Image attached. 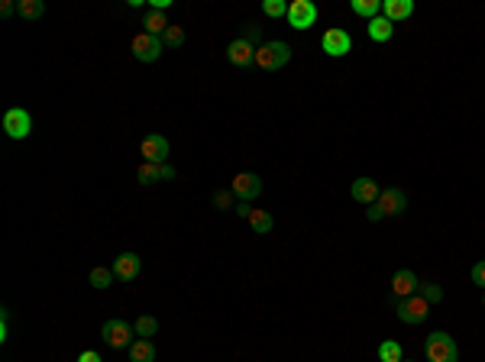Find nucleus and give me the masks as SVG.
<instances>
[{
    "label": "nucleus",
    "instance_id": "20e7f679",
    "mask_svg": "<svg viewBox=\"0 0 485 362\" xmlns=\"http://www.w3.org/2000/svg\"><path fill=\"white\" fill-rule=\"evenodd\" d=\"M136 327H130L123 317H110L107 324H104L101 336H104V343L110 346V349H130L133 340H136Z\"/></svg>",
    "mask_w": 485,
    "mask_h": 362
},
{
    "label": "nucleus",
    "instance_id": "dca6fc26",
    "mask_svg": "<svg viewBox=\"0 0 485 362\" xmlns=\"http://www.w3.org/2000/svg\"><path fill=\"white\" fill-rule=\"evenodd\" d=\"M168 26H172V23H168V17H165V10H162V7H149V10H146V17H142V33L162 39V33H165Z\"/></svg>",
    "mask_w": 485,
    "mask_h": 362
},
{
    "label": "nucleus",
    "instance_id": "c85d7f7f",
    "mask_svg": "<svg viewBox=\"0 0 485 362\" xmlns=\"http://www.w3.org/2000/svg\"><path fill=\"white\" fill-rule=\"evenodd\" d=\"M262 13L272 19H279V17H288V3H281V0H265L262 3Z\"/></svg>",
    "mask_w": 485,
    "mask_h": 362
},
{
    "label": "nucleus",
    "instance_id": "bb28decb",
    "mask_svg": "<svg viewBox=\"0 0 485 362\" xmlns=\"http://www.w3.org/2000/svg\"><path fill=\"white\" fill-rule=\"evenodd\" d=\"M162 42H165V46H175V49H178V46H185V29L172 23V26L162 33Z\"/></svg>",
    "mask_w": 485,
    "mask_h": 362
},
{
    "label": "nucleus",
    "instance_id": "1a4fd4ad",
    "mask_svg": "<svg viewBox=\"0 0 485 362\" xmlns=\"http://www.w3.org/2000/svg\"><path fill=\"white\" fill-rule=\"evenodd\" d=\"M318 19V7L311 0H291L288 3V26L291 29H311Z\"/></svg>",
    "mask_w": 485,
    "mask_h": 362
},
{
    "label": "nucleus",
    "instance_id": "f257e3e1",
    "mask_svg": "<svg viewBox=\"0 0 485 362\" xmlns=\"http://www.w3.org/2000/svg\"><path fill=\"white\" fill-rule=\"evenodd\" d=\"M408 211V195L402 188H385L375 207H369V220H382V217H398Z\"/></svg>",
    "mask_w": 485,
    "mask_h": 362
},
{
    "label": "nucleus",
    "instance_id": "4be33fe9",
    "mask_svg": "<svg viewBox=\"0 0 485 362\" xmlns=\"http://www.w3.org/2000/svg\"><path fill=\"white\" fill-rule=\"evenodd\" d=\"M350 7H353L356 17H365V19L382 17V0H353Z\"/></svg>",
    "mask_w": 485,
    "mask_h": 362
},
{
    "label": "nucleus",
    "instance_id": "2eb2a0df",
    "mask_svg": "<svg viewBox=\"0 0 485 362\" xmlns=\"http://www.w3.org/2000/svg\"><path fill=\"white\" fill-rule=\"evenodd\" d=\"M350 195H353V201H359V204H375L379 201V185H375L372 178H356L353 188H350Z\"/></svg>",
    "mask_w": 485,
    "mask_h": 362
},
{
    "label": "nucleus",
    "instance_id": "423d86ee",
    "mask_svg": "<svg viewBox=\"0 0 485 362\" xmlns=\"http://www.w3.org/2000/svg\"><path fill=\"white\" fill-rule=\"evenodd\" d=\"M430 314V301H424L420 295H411V297H402L398 301V320L402 324H424Z\"/></svg>",
    "mask_w": 485,
    "mask_h": 362
},
{
    "label": "nucleus",
    "instance_id": "5701e85b",
    "mask_svg": "<svg viewBox=\"0 0 485 362\" xmlns=\"http://www.w3.org/2000/svg\"><path fill=\"white\" fill-rule=\"evenodd\" d=\"M17 10H19V17L23 19H39L42 13H46V3H42V0H19Z\"/></svg>",
    "mask_w": 485,
    "mask_h": 362
},
{
    "label": "nucleus",
    "instance_id": "72a5a7b5",
    "mask_svg": "<svg viewBox=\"0 0 485 362\" xmlns=\"http://www.w3.org/2000/svg\"><path fill=\"white\" fill-rule=\"evenodd\" d=\"M13 10H17V3H13V0H3V3H0V17H10Z\"/></svg>",
    "mask_w": 485,
    "mask_h": 362
},
{
    "label": "nucleus",
    "instance_id": "ddd939ff",
    "mask_svg": "<svg viewBox=\"0 0 485 362\" xmlns=\"http://www.w3.org/2000/svg\"><path fill=\"white\" fill-rule=\"evenodd\" d=\"M227 58H230V65L246 68L256 62V46H249L246 39H233V42L227 46Z\"/></svg>",
    "mask_w": 485,
    "mask_h": 362
},
{
    "label": "nucleus",
    "instance_id": "c756f323",
    "mask_svg": "<svg viewBox=\"0 0 485 362\" xmlns=\"http://www.w3.org/2000/svg\"><path fill=\"white\" fill-rule=\"evenodd\" d=\"M240 39H246V42H249V46H259V39H262V29L256 26V23H246V26H243V36Z\"/></svg>",
    "mask_w": 485,
    "mask_h": 362
},
{
    "label": "nucleus",
    "instance_id": "0eeeda50",
    "mask_svg": "<svg viewBox=\"0 0 485 362\" xmlns=\"http://www.w3.org/2000/svg\"><path fill=\"white\" fill-rule=\"evenodd\" d=\"M320 49H324L330 58H343L346 52H353V36H350L346 29L330 26L324 33V39H320Z\"/></svg>",
    "mask_w": 485,
    "mask_h": 362
},
{
    "label": "nucleus",
    "instance_id": "f704fd0d",
    "mask_svg": "<svg viewBox=\"0 0 485 362\" xmlns=\"http://www.w3.org/2000/svg\"><path fill=\"white\" fill-rule=\"evenodd\" d=\"M482 304H485V295H482Z\"/></svg>",
    "mask_w": 485,
    "mask_h": 362
},
{
    "label": "nucleus",
    "instance_id": "7ed1b4c3",
    "mask_svg": "<svg viewBox=\"0 0 485 362\" xmlns=\"http://www.w3.org/2000/svg\"><path fill=\"white\" fill-rule=\"evenodd\" d=\"M424 353H427L430 362H459V346L457 340L443 330L427 336V343H424Z\"/></svg>",
    "mask_w": 485,
    "mask_h": 362
},
{
    "label": "nucleus",
    "instance_id": "9b49d317",
    "mask_svg": "<svg viewBox=\"0 0 485 362\" xmlns=\"http://www.w3.org/2000/svg\"><path fill=\"white\" fill-rule=\"evenodd\" d=\"M136 178H140V185H152V181H172L175 178V168L168 165V162H142L136 168Z\"/></svg>",
    "mask_w": 485,
    "mask_h": 362
},
{
    "label": "nucleus",
    "instance_id": "7c9ffc66",
    "mask_svg": "<svg viewBox=\"0 0 485 362\" xmlns=\"http://www.w3.org/2000/svg\"><path fill=\"white\" fill-rule=\"evenodd\" d=\"M233 191H217V195H214V204L217 207H220V211H227V207H233Z\"/></svg>",
    "mask_w": 485,
    "mask_h": 362
},
{
    "label": "nucleus",
    "instance_id": "2f4dec72",
    "mask_svg": "<svg viewBox=\"0 0 485 362\" xmlns=\"http://www.w3.org/2000/svg\"><path fill=\"white\" fill-rule=\"evenodd\" d=\"M472 281H476L479 288H485V262H476V265H472Z\"/></svg>",
    "mask_w": 485,
    "mask_h": 362
},
{
    "label": "nucleus",
    "instance_id": "f3484780",
    "mask_svg": "<svg viewBox=\"0 0 485 362\" xmlns=\"http://www.w3.org/2000/svg\"><path fill=\"white\" fill-rule=\"evenodd\" d=\"M142 158H146V162H165L168 158L165 136H146V140H142Z\"/></svg>",
    "mask_w": 485,
    "mask_h": 362
},
{
    "label": "nucleus",
    "instance_id": "6ab92c4d",
    "mask_svg": "<svg viewBox=\"0 0 485 362\" xmlns=\"http://www.w3.org/2000/svg\"><path fill=\"white\" fill-rule=\"evenodd\" d=\"M126 353H130V362H156V346H152L146 336H136Z\"/></svg>",
    "mask_w": 485,
    "mask_h": 362
},
{
    "label": "nucleus",
    "instance_id": "aec40b11",
    "mask_svg": "<svg viewBox=\"0 0 485 362\" xmlns=\"http://www.w3.org/2000/svg\"><path fill=\"white\" fill-rule=\"evenodd\" d=\"M392 36H395V23H392V19H385V17L369 19V39H372V42H388Z\"/></svg>",
    "mask_w": 485,
    "mask_h": 362
},
{
    "label": "nucleus",
    "instance_id": "f03ea898",
    "mask_svg": "<svg viewBox=\"0 0 485 362\" xmlns=\"http://www.w3.org/2000/svg\"><path fill=\"white\" fill-rule=\"evenodd\" d=\"M288 58H291V46L281 42V39L265 42V46L256 49V65H259L262 72H279V68L288 65Z\"/></svg>",
    "mask_w": 485,
    "mask_h": 362
},
{
    "label": "nucleus",
    "instance_id": "a878e982",
    "mask_svg": "<svg viewBox=\"0 0 485 362\" xmlns=\"http://www.w3.org/2000/svg\"><path fill=\"white\" fill-rule=\"evenodd\" d=\"M420 297L424 301H430V304H437V301H443V288L440 285H434V281H420Z\"/></svg>",
    "mask_w": 485,
    "mask_h": 362
},
{
    "label": "nucleus",
    "instance_id": "393cba45",
    "mask_svg": "<svg viewBox=\"0 0 485 362\" xmlns=\"http://www.w3.org/2000/svg\"><path fill=\"white\" fill-rule=\"evenodd\" d=\"M88 279H91L94 288H110L117 275H113V269H104V265H97V269H91V275H88Z\"/></svg>",
    "mask_w": 485,
    "mask_h": 362
},
{
    "label": "nucleus",
    "instance_id": "39448f33",
    "mask_svg": "<svg viewBox=\"0 0 485 362\" xmlns=\"http://www.w3.org/2000/svg\"><path fill=\"white\" fill-rule=\"evenodd\" d=\"M162 49H165V42H162L159 36H149V33H136V36L130 39V52L140 58V62H159Z\"/></svg>",
    "mask_w": 485,
    "mask_h": 362
},
{
    "label": "nucleus",
    "instance_id": "4468645a",
    "mask_svg": "<svg viewBox=\"0 0 485 362\" xmlns=\"http://www.w3.org/2000/svg\"><path fill=\"white\" fill-rule=\"evenodd\" d=\"M418 288H420V281H418V275L411 269H398L395 272V279H392V295L402 301V297H411V295H418Z\"/></svg>",
    "mask_w": 485,
    "mask_h": 362
},
{
    "label": "nucleus",
    "instance_id": "6e6552de",
    "mask_svg": "<svg viewBox=\"0 0 485 362\" xmlns=\"http://www.w3.org/2000/svg\"><path fill=\"white\" fill-rule=\"evenodd\" d=\"M3 130H7L10 140H26L29 130H33V120H29V113L23 107H10L3 113Z\"/></svg>",
    "mask_w": 485,
    "mask_h": 362
},
{
    "label": "nucleus",
    "instance_id": "9d476101",
    "mask_svg": "<svg viewBox=\"0 0 485 362\" xmlns=\"http://www.w3.org/2000/svg\"><path fill=\"white\" fill-rule=\"evenodd\" d=\"M230 191L240 197L243 204H249V201H256V197H259L262 181H259V175H252V172H240V175L230 181Z\"/></svg>",
    "mask_w": 485,
    "mask_h": 362
},
{
    "label": "nucleus",
    "instance_id": "cd10ccee",
    "mask_svg": "<svg viewBox=\"0 0 485 362\" xmlns=\"http://www.w3.org/2000/svg\"><path fill=\"white\" fill-rule=\"evenodd\" d=\"M156 330H159V320H156V317L146 314V317H140V320H136V336H146V340H149Z\"/></svg>",
    "mask_w": 485,
    "mask_h": 362
},
{
    "label": "nucleus",
    "instance_id": "f8f14e48",
    "mask_svg": "<svg viewBox=\"0 0 485 362\" xmlns=\"http://www.w3.org/2000/svg\"><path fill=\"white\" fill-rule=\"evenodd\" d=\"M140 269H142V259L136 252H120L117 259H113V275L120 281H133L140 279Z\"/></svg>",
    "mask_w": 485,
    "mask_h": 362
},
{
    "label": "nucleus",
    "instance_id": "b1692460",
    "mask_svg": "<svg viewBox=\"0 0 485 362\" xmlns=\"http://www.w3.org/2000/svg\"><path fill=\"white\" fill-rule=\"evenodd\" d=\"M379 362H404L402 359V343H395V340H385L379 346Z\"/></svg>",
    "mask_w": 485,
    "mask_h": 362
},
{
    "label": "nucleus",
    "instance_id": "473e14b6",
    "mask_svg": "<svg viewBox=\"0 0 485 362\" xmlns=\"http://www.w3.org/2000/svg\"><path fill=\"white\" fill-rule=\"evenodd\" d=\"M78 362H104V359H101L97 353H94V349H84V353L78 356Z\"/></svg>",
    "mask_w": 485,
    "mask_h": 362
},
{
    "label": "nucleus",
    "instance_id": "a211bd4d",
    "mask_svg": "<svg viewBox=\"0 0 485 362\" xmlns=\"http://www.w3.org/2000/svg\"><path fill=\"white\" fill-rule=\"evenodd\" d=\"M411 13H414V0H385L382 3V17L392 23H402Z\"/></svg>",
    "mask_w": 485,
    "mask_h": 362
},
{
    "label": "nucleus",
    "instance_id": "412c9836",
    "mask_svg": "<svg viewBox=\"0 0 485 362\" xmlns=\"http://www.w3.org/2000/svg\"><path fill=\"white\" fill-rule=\"evenodd\" d=\"M246 220H249V227L256 233H272V227H275V217H272L269 211H262V207H252Z\"/></svg>",
    "mask_w": 485,
    "mask_h": 362
}]
</instances>
